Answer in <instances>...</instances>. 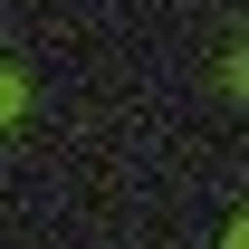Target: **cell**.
<instances>
[{"instance_id":"1","label":"cell","mask_w":249,"mask_h":249,"mask_svg":"<svg viewBox=\"0 0 249 249\" xmlns=\"http://www.w3.org/2000/svg\"><path fill=\"white\" fill-rule=\"evenodd\" d=\"M230 249H249V230H240V240H230Z\"/></svg>"}]
</instances>
